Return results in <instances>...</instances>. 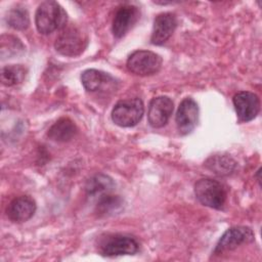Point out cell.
Returning <instances> with one entry per match:
<instances>
[{
    "label": "cell",
    "instance_id": "obj_7",
    "mask_svg": "<svg viewBox=\"0 0 262 262\" xmlns=\"http://www.w3.org/2000/svg\"><path fill=\"white\" fill-rule=\"evenodd\" d=\"M255 239V234L250 227L247 226H232L228 228L219 238L214 254H221L226 251L236 249L243 244L252 243Z\"/></svg>",
    "mask_w": 262,
    "mask_h": 262
},
{
    "label": "cell",
    "instance_id": "obj_8",
    "mask_svg": "<svg viewBox=\"0 0 262 262\" xmlns=\"http://www.w3.org/2000/svg\"><path fill=\"white\" fill-rule=\"evenodd\" d=\"M199 119V106L190 97L184 98L178 106L175 122L180 135L189 134L195 127Z\"/></svg>",
    "mask_w": 262,
    "mask_h": 262
},
{
    "label": "cell",
    "instance_id": "obj_2",
    "mask_svg": "<svg viewBox=\"0 0 262 262\" xmlns=\"http://www.w3.org/2000/svg\"><path fill=\"white\" fill-rule=\"evenodd\" d=\"M88 45V37L75 25L66 26L56 37L54 47L58 53L64 56L75 57L80 55Z\"/></svg>",
    "mask_w": 262,
    "mask_h": 262
},
{
    "label": "cell",
    "instance_id": "obj_1",
    "mask_svg": "<svg viewBox=\"0 0 262 262\" xmlns=\"http://www.w3.org/2000/svg\"><path fill=\"white\" fill-rule=\"evenodd\" d=\"M68 14L56 1L42 2L35 14V25L39 33L48 35L57 30H62L67 25Z\"/></svg>",
    "mask_w": 262,
    "mask_h": 262
},
{
    "label": "cell",
    "instance_id": "obj_14",
    "mask_svg": "<svg viewBox=\"0 0 262 262\" xmlns=\"http://www.w3.org/2000/svg\"><path fill=\"white\" fill-rule=\"evenodd\" d=\"M77 132V126L71 119L60 118L48 129L47 136L56 142H67L73 139Z\"/></svg>",
    "mask_w": 262,
    "mask_h": 262
},
{
    "label": "cell",
    "instance_id": "obj_12",
    "mask_svg": "<svg viewBox=\"0 0 262 262\" xmlns=\"http://www.w3.org/2000/svg\"><path fill=\"white\" fill-rule=\"evenodd\" d=\"M177 27V18L174 13L163 12L156 16L152 26L150 43L154 45L164 44L174 33Z\"/></svg>",
    "mask_w": 262,
    "mask_h": 262
},
{
    "label": "cell",
    "instance_id": "obj_9",
    "mask_svg": "<svg viewBox=\"0 0 262 262\" xmlns=\"http://www.w3.org/2000/svg\"><path fill=\"white\" fill-rule=\"evenodd\" d=\"M237 118L242 122L252 121L260 111V99L257 94L250 91H239L232 98Z\"/></svg>",
    "mask_w": 262,
    "mask_h": 262
},
{
    "label": "cell",
    "instance_id": "obj_17",
    "mask_svg": "<svg viewBox=\"0 0 262 262\" xmlns=\"http://www.w3.org/2000/svg\"><path fill=\"white\" fill-rule=\"evenodd\" d=\"M205 166L216 175L226 176L235 170L236 163L227 155H214L205 162Z\"/></svg>",
    "mask_w": 262,
    "mask_h": 262
},
{
    "label": "cell",
    "instance_id": "obj_11",
    "mask_svg": "<svg viewBox=\"0 0 262 262\" xmlns=\"http://www.w3.org/2000/svg\"><path fill=\"white\" fill-rule=\"evenodd\" d=\"M140 15L139 9L134 5L121 6L113 19L112 31L116 38L124 37L136 24Z\"/></svg>",
    "mask_w": 262,
    "mask_h": 262
},
{
    "label": "cell",
    "instance_id": "obj_6",
    "mask_svg": "<svg viewBox=\"0 0 262 262\" xmlns=\"http://www.w3.org/2000/svg\"><path fill=\"white\" fill-rule=\"evenodd\" d=\"M138 249L139 245L137 241L125 234L108 235L99 245V253L105 257L134 255L138 252Z\"/></svg>",
    "mask_w": 262,
    "mask_h": 262
},
{
    "label": "cell",
    "instance_id": "obj_16",
    "mask_svg": "<svg viewBox=\"0 0 262 262\" xmlns=\"http://www.w3.org/2000/svg\"><path fill=\"white\" fill-rule=\"evenodd\" d=\"M111 81H113V78L107 73L95 69H88L81 75V82L84 88L91 92L100 90Z\"/></svg>",
    "mask_w": 262,
    "mask_h": 262
},
{
    "label": "cell",
    "instance_id": "obj_19",
    "mask_svg": "<svg viewBox=\"0 0 262 262\" xmlns=\"http://www.w3.org/2000/svg\"><path fill=\"white\" fill-rule=\"evenodd\" d=\"M6 21L9 27L15 30H25L29 27L30 17L28 10L23 6H16L9 10L6 16Z\"/></svg>",
    "mask_w": 262,
    "mask_h": 262
},
{
    "label": "cell",
    "instance_id": "obj_20",
    "mask_svg": "<svg viewBox=\"0 0 262 262\" xmlns=\"http://www.w3.org/2000/svg\"><path fill=\"white\" fill-rule=\"evenodd\" d=\"M122 205V200L118 195L105 194L97 200V211L99 214H108L116 212Z\"/></svg>",
    "mask_w": 262,
    "mask_h": 262
},
{
    "label": "cell",
    "instance_id": "obj_13",
    "mask_svg": "<svg viewBox=\"0 0 262 262\" xmlns=\"http://www.w3.org/2000/svg\"><path fill=\"white\" fill-rule=\"evenodd\" d=\"M36 208V203L31 196L20 195L9 203L6 208V215L12 222L23 223L33 217Z\"/></svg>",
    "mask_w": 262,
    "mask_h": 262
},
{
    "label": "cell",
    "instance_id": "obj_4",
    "mask_svg": "<svg viewBox=\"0 0 262 262\" xmlns=\"http://www.w3.org/2000/svg\"><path fill=\"white\" fill-rule=\"evenodd\" d=\"M144 113L140 98H128L118 101L112 111L113 122L120 127H133L139 123Z\"/></svg>",
    "mask_w": 262,
    "mask_h": 262
},
{
    "label": "cell",
    "instance_id": "obj_15",
    "mask_svg": "<svg viewBox=\"0 0 262 262\" xmlns=\"http://www.w3.org/2000/svg\"><path fill=\"white\" fill-rule=\"evenodd\" d=\"M114 187L115 183L110 176L96 174L87 181L85 190L88 196L98 200L101 196L111 193L114 190Z\"/></svg>",
    "mask_w": 262,
    "mask_h": 262
},
{
    "label": "cell",
    "instance_id": "obj_10",
    "mask_svg": "<svg viewBox=\"0 0 262 262\" xmlns=\"http://www.w3.org/2000/svg\"><path fill=\"white\" fill-rule=\"evenodd\" d=\"M174 110L173 101L168 96L154 97L148 104L147 121L152 128L164 127Z\"/></svg>",
    "mask_w": 262,
    "mask_h": 262
},
{
    "label": "cell",
    "instance_id": "obj_5",
    "mask_svg": "<svg viewBox=\"0 0 262 262\" xmlns=\"http://www.w3.org/2000/svg\"><path fill=\"white\" fill-rule=\"evenodd\" d=\"M162 62V57L152 51L136 50L129 55L126 66L137 76H150L160 71Z\"/></svg>",
    "mask_w": 262,
    "mask_h": 262
},
{
    "label": "cell",
    "instance_id": "obj_18",
    "mask_svg": "<svg viewBox=\"0 0 262 262\" xmlns=\"http://www.w3.org/2000/svg\"><path fill=\"white\" fill-rule=\"evenodd\" d=\"M27 69L21 64H9L2 68L1 82L5 86H14L24 81Z\"/></svg>",
    "mask_w": 262,
    "mask_h": 262
},
{
    "label": "cell",
    "instance_id": "obj_3",
    "mask_svg": "<svg viewBox=\"0 0 262 262\" xmlns=\"http://www.w3.org/2000/svg\"><path fill=\"white\" fill-rule=\"evenodd\" d=\"M194 194L198 201L209 208L220 210L226 201V191L223 185L211 178H202L194 184Z\"/></svg>",
    "mask_w": 262,
    "mask_h": 262
}]
</instances>
